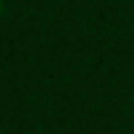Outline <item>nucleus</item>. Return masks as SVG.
<instances>
[{
	"label": "nucleus",
	"mask_w": 134,
	"mask_h": 134,
	"mask_svg": "<svg viewBox=\"0 0 134 134\" xmlns=\"http://www.w3.org/2000/svg\"><path fill=\"white\" fill-rule=\"evenodd\" d=\"M0 3H3V0H0Z\"/></svg>",
	"instance_id": "f257e3e1"
}]
</instances>
